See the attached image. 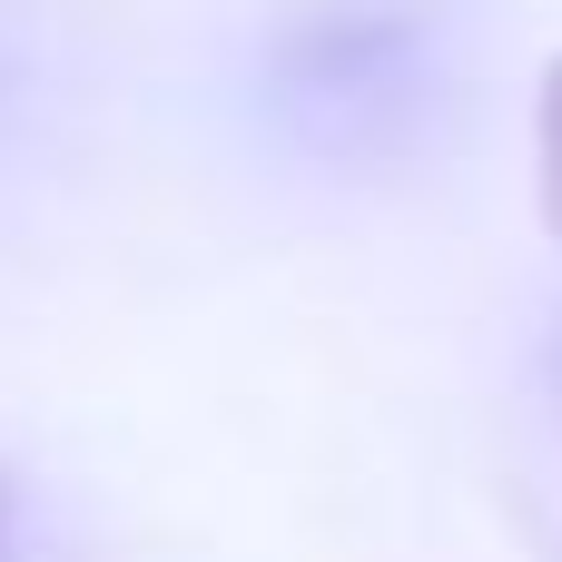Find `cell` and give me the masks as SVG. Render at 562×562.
<instances>
[{"label": "cell", "instance_id": "cell-1", "mask_svg": "<svg viewBox=\"0 0 562 562\" xmlns=\"http://www.w3.org/2000/svg\"><path fill=\"white\" fill-rule=\"evenodd\" d=\"M533 198H543V227L562 247V49L543 69V89H533Z\"/></svg>", "mask_w": 562, "mask_h": 562}]
</instances>
